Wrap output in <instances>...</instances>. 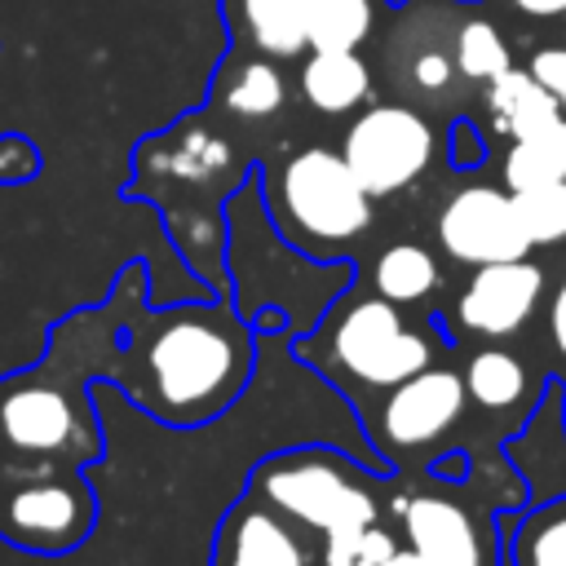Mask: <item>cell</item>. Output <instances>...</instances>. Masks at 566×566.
Returning <instances> with one entry per match:
<instances>
[{"instance_id": "obj_1", "label": "cell", "mask_w": 566, "mask_h": 566, "mask_svg": "<svg viewBox=\"0 0 566 566\" xmlns=\"http://www.w3.org/2000/svg\"><path fill=\"white\" fill-rule=\"evenodd\" d=\"M119 327L102 354V380L168 429H199L221 416L252 376V327L226 301L146 305V265L115 279Z\"/></svg>"}, {"instance_id": "obj_2", "label": "cell", "mask_w": 566, "mask_h": 566, "mask_svg": "<svg viewBox=\"0 0 566 566\" xmlns=\"http://www.w3.org/2000/svg\"><path fill=\"white\" fill-rule=\"evenodd\" d=\"M119 327V292L102 305L57 318L44 336V354L0 376V455L31 464H75L102 460V424L93 411V380H102L106 340Z\"/></svg>"}, {"instance_id": "obj_3", "label": "cell", "mask_w": 566, "mask_h": 566, "mask_svg": "<svg viewBox=\"0 0 566 566\" xmlns=\"http://www.w3.org/2000/svg\"><path fill=\"white\" fill-rule=\"evenodd\" d=\"M248 181V159L212 106L181 115L172 128L150 133L133 150L124 199H146L164 212L172 243L199 270L221 252L230 195Z\"/></svg>"}, {"instance_id": "obj_4", "label": "cell", "mask_w": 566, "mask_h": 566, "mask_svg": "<svg viewBox=\"0 0 566 566\" xmlns=\"http://www.w3.org/2000/svg\"><path fill=\"white\" fill-rule=\"evenodd\" d=\"M261 199L274 230L318 261L358 243L376 221L367 186L354 177L345 155L327 146H301L261 172Z\"/></svg>"}, {"instance_id": "obj_5", "label": "cell", "mask_w": 566, "mask_h": 566, "mask_svg": "<svg viewBox=\"0 0 566 566\" xmlns=\"http://www.w3.org/2000/svg\"><path fill=\"white\" fill-rule=\"evenodd\" d=\"M296 354L327 376H336L349 394H385L398 380L424 371L438 358V340L420 327H407L394 301L385 296H345L323 332L296 345Z\"/></svg>"}, {"instance_id": "obj_6", "label": "cell", "mask_w": 566, "mask_h": 566, "mask_svg": "<svg viewBox=\"0 0 566 566\" xmlns=\"http://www.w3.org/2000/svg\"><path fill=\"white\" fill-rule=\"evenodd\" d=\"M248 486L314 535L380 522V495H376L371 478L354 460H345L340 451H327V447L279 451L252 469Z\"/></svg>"}, {"instance_id": "obj_7", "label": "cell", "mask_w": 566, "mask_h": 566, "mask_svg": "<svg viewBox=\"0 0 566 566\" xmlns=\"http://www.w3.org/2000/svg\"><path fill=\"white\" fill-rule=\"evenodd\" d=\"M97 526V491L75 464H31L0 455V539L57 557L80 548Z\"/></svg>"}, {"instance_id": "obj_8", "label": "cell", "mask_w": 566, "mask_h": 566, "mask_svg": "<svg viewBox=\"0 0 566 566\" xmlns=\"http://www.w3.org/2000/svg\"><path fill=\"white\" fill-rule=\"evenodd\" d=\"M340 155L371 199H389L424 177L438 155V133L411 102H371L345 128Z\"/></svg>"}, {"instance_id": "obj_9", "label": "cell", "mask_w": 566, "mask_h": 566, "mask_svg": "<svg viewBox=\"0 0 566 566\" xmlns=\"http://www.w3.org/2000/svg\"><path fill=\"white\" fill-rule=\"evenodd\" d=\"M464 376L451 367L429 363L424 371L398 380L394 389H385L376 416H371V438L385 455H411L424 451L433 442H442L460 416H464Z\"/></svg>"}, {"instance_id": "obj_10", "label": "cell", "mask_w": 566, "mask_h": 566, "mask_svg": "<svg viewBox=\"0 0 566 566\" xmlns=\"http://www.w3.org/2000/svg\"><path fill=\"white\" fill-rule=\"evenodd\" d=\"M438 243L460 265H495L531 256V239L517 221L513 190L504 186H460L438 212Z\"/></svg>"}, {"instance_id": "obj_11", "label": "cell", "mask_w": 566, "mask_h": 566, "mask_svg": "<svg viewBox=\"0 0 566 566\" xmlns=\"http://www.w3.org/2000/svg\"><path fill=\"white\" fill-rule=\"evenodd\" d=\"M310 535L248 486L217 526L212 566H323V548Z\"/></svg>"}, {"instance_id": "obj_12", "label": "cell", "mask_w": 566, "mask_h": 566, "mask_svg": "<svg viewBox=\"0 0 566 566\" xmlns=\"http://www.w3.org/2000/svg\"><path fill=\"white\" fill-rule=\"evenodd\" d=\"M398 526L424 566H495L486 522L451 495H407L398 504Z\"/></svg>"}, {"instance_id": "obj_13", "label": "cell", "mask_w": 566, "mask_h": 566, "mask_svg": "<svg viewBox=\"0 0 566 566\" xmlns=\"http://www.w3.org/2000/svg\"><path fill=\"white\" fill-rule=\"evenodd\" d=\"M539 301H544V270L531 256L478 265L455 301V323L486 340L517 336Z\"/></svg>"}, {"instance_id": "obj_14", "label": "cell", "mask_w": 566, "mask_h": 566, "mask_svg": "<svg viewBox=\"0 0 566 566\" xmlns=\"http://www.w3.org/2000/svg\"><path fill=\"white\" fill-rule=\"evenodd\" d=\"M310 9L314 0H221L230 49L296 62L310 53Z\"/></svg>"}, {"instance_id": "obj_15", "label": "cell", "mask_w": 566, "mask_h": 566, "mask_svg": "<svg viewBox=\"0 0 566 566\" xmlns=\"http://www.w3.org/2000/svg\"><path fill=\"white\" fill-rule=\"evenodd\" d=\"M208 106L221 119L234 124H261L274 119L287 106V80H283V62L248 53V49H230V57L221 62L217 80H212V97Z\"/></svg>"}, {"instance_id": "obj_16", "label": "cell", "mask_w": 566, "mask_h": 566, "mask_svg": "<svg viewBox=\"0 0 566 566\" xmlns=\"http://www.w3.org/2000/svg\"><path fill=\"white\" fill-rule=\"evenodd\" d=\"M296 88L318 115H354L371 102L376 80L358 49H310L301 57Z\"/></svg>"}, {"instance_id": "obj_17", "label": "cell", "mask_w": 566, "mask_h": 566, "mask_svg": "<svg viewBox=\"0 0 566 566\" xmlns=\"http://www.w3.org/2000/svg\"><path fill=\"white\" fill-rule=\"evenodd\" d=\"M482 111H486L491 128L500 137H509V142L566 119L562 106H557V97L531 71H517V66H509L504 75H495L491 84H482Z\"/></svg>"}, {"instance_id": "obj_18", "label": "cell", "mask_w": 566, "mask_h": 566, "mask_svg": "<svg viewBox=\"0 0 566 566\" xmlns=\"http://www.w3.org/2000/svg\"><path fill=\"white\" fill-rule=\"evenodd\" d=\"M451 49H455V66H460L464 84H473V88L491 84L495 75H504V71L513 66V49H509L504 31L495 27V18H491L478 0L464 4Z\"/></svg>"}, {"instance_id": "obj_19", "label": "cell", "mask_w": 566, "mask_h": 566, "mask_svg": "<svg viewBox=\"0 0 566 566\" xmlns=\"http://www.w3.org/2000/svg\"><path fill=\"white\" fill-rule=\"evenodd\" d=\"M438 283H442V270L433 252L420 243H389L371 261V292L394 305H416L429 292H438Z\"/></svg>"}, {"instance_id": "obj_20", "label": "cell", "mask_w": 566, "mask_h": 566, "mask_svg": "<svg viewBox=\"0 0 566 566\" xmlns=\"http://www.w3.org/2000/svg\"><path fill=\"white\" fill-rule=\"evenodd\" d=\"M500 172H504V190H531V186L566 181V119L535 128L526 137H513Z\"/></svg>"}, {"instance_id": "obj_21", "label": "cell", "mask_w": 566, "mask_h": 566, "mask_svg": "<svg viewBox=\"0 0 566 566\" xmlns=\"http://www.w3.org/2000/svg\"><path fill=\"white\" fill-rule=\"evenodd\" d=\"M385 18L389 0H314L310 49H363Z\"/></svg>"}, {"instance_id": "obj_22", "label": "cell", "mask_w": 566, "mask_h": 566, "mask_svg": "<svg viewBox=\"0 0 566 566\" xmlns=\"http://www.w3.org/2000/svg\"><path fill=\"white\" fill-rule=\"evenodd\" d=\"M464 394L486 411H509L526 398V363L509 349H478L464 367Z\"/></svg>"}, {"instance_id": "obj_23", "label": "cell", "mask_w": 566, "mask_h": 566, "mask_svg": "<svg viewBox=\"0 0 566 566\" xmlns=\"http://www.w3.org/2000/svg\"><path fill=\"white\" fill-rule=\"evenodd\" d=\"M509 566H566V495L517 517L509 539Z\"/></svg>"}, {"instance_id": "obj_24", "label": "cell", "mask_w": 566, "mask_h": 566, "mask_svg": "<svg viewBox=\"0 0 566 566\" xmlns=\"http://www.w3.org/2000/svg\"><path fill=\"white\" fill-rule=\"evenodd\" d=\"M513 208H517V221H522L531 248L566 243V181L513 190Z\"/></svg>"}, {"instance_id": "obj_25", "label": "cell", "mask_w": 566, "mask_h": 566, "mask_svg": "<svg viewBox=\"0 0 566 566\" xmlns=\"http://www.w3.org/2000/svg\"><path fill=\"white\" fill-rule=\"evenodd\" d=\"M323 566H367V562H380L398 548L394 531H385L380 522L376 526H354V531H332L323 535Z\"/></svg>"}, {"instance_id": "obj_26", "label": "cell", "mask_w": 566, "mask_h": 566, "mask_svg": "<svg viewBox=\"0 0 566 566\" xmlns=\"http://www.w3.org/2000/svg\"><path fill=\"white\" fill-rule=\"evenodd\" d=\"M40 172V150L22 133H0V186H27Z\"/></svg>"}, {"instance_id": "obj_27", "label": "cell", "mask_w": 566, "mask_h": 566, "mask_svg": "<svg viewBox=\"0 0 566 566\" xmlns=\"http://www.w3.org/2000/svg\"><path fill=\"white\" fill-rule=\"evenodd\" d=\"M526 71L557 97V106H562V115H566V44H544V49H535Z\"/></svg>"}, {"instance_id": "obj_28", "label": "cell", "mask_w": 566, "mask_h": 566, "mask_svg": "<svg viewBox=\"0 0 566 566\" xmlns=\"http://www.w3.org/2000/svg\"><path fill=\"white\" fill-rule=\"evenodd\" d=\"M447 150H451V164L455 168H478L482 159H486V142H482V133H478V124L473 119H451V128H447Z\"/></svg>"}, {"instance_id": "obj_29", "label": "cell", "mask_w": 566, "mask_h": 566, "mask_svg": "<svg viewBox=\"0 0 566 566\" xmlns=\"http://www.w3.org/2000/svg\"><path fill=\"white\" fill-rule=\"evenodd\" d=\"M486 4L522 22H566V0H486Z\"/></svg>"}, {"instance_id": "obj_30", "label": "cell", "mask_w": 566, "mask_h": 566, "mask_svg": "<svg viewBox=\"0 0 566 566\" xmlns=\"http://www.w3.org/2000/svg\"><path fill=\"white\" fill-rule=\"evenodd\" d=\"M548 336H553L557 354L566 358V279H562L557 292L548 296Z\"/></svg>"}, {"instance_id": "obj_31", "label": "cell", "mask_w": 566, "mask_h": 566, "mask_svg": "<svg viewBox=\"0 0 566 566\" xmlns=\"http://www.w3.org/2000/svg\"><path fill=\"white\" fill-rule=\"evenodd\" d=\"M367 566H424V562H420L411 548H394L389 557H380V562H367Z\"/></svg>"}]
</instances>
